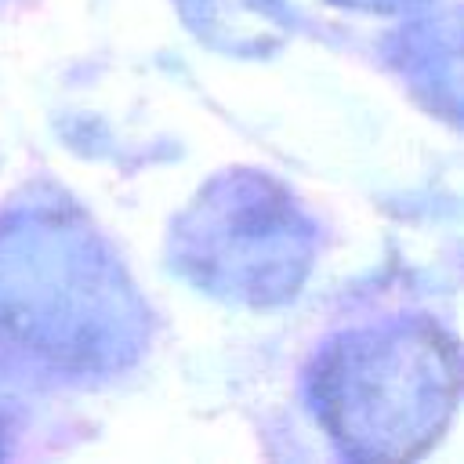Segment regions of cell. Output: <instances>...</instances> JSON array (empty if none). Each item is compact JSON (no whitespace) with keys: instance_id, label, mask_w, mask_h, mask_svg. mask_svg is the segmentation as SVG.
<instances>
[{"instance_id":"1","label":"cell","mask_w":464,"mask_h":464,"mask_svg":"<svg viewBox=\"0 0 464 464\" xmlns=\"http://www.w3.org/2000/svg\"><path fill=\"white\" fill-rule=\"evenodd\" d=\"M315 402L352 457H417L457 402V348L431 323L344 334L315 370Z\"/></svg>"}]
</instances>
